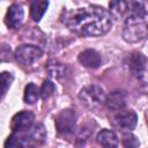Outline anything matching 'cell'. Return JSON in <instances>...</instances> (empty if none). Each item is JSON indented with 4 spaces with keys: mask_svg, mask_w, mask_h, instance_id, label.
I'll use <instances>...</instances> for the list:
<instances>
[{
    "mask_svg": "<svg viewBox=\"0 0 148 148\" xmlns=\"http://www.w3.org/2000/svg\"><path fill=\"white\" fill-rule=\"evenodd\" d=\"M128 68L134 76L142 77L146 69V58L141 53H132L128 57Z\"/></svg>",
    "mask_w": 148,
    "mask_h": 148,
    "instance_id": "cell-10",
    "label": "cell"
},
{
    "mask_svg": "<svg viewBox=\"0 0 148 148\" xmlns=\"http://www.w3.org/2000/svg\"><path fill=\"white\" fill-rule=\"evenodd\" d=\"M61 21L71 30L90 37L106 34L112 25L110 13L95 5L67 9L62 13Z\"/></svg>",
    "mask_w": 148,
    "mask_h": 148,
    "instance_id": "cell-1",
    "label": "cell"
},
{
    "mask_svg": "<svg viewBox=\"0 0 148 148\" xmlns=\"http://www.w3.org/2000/svg\"><path fill=\"white\" fill-rule=\"evenodd\" d=\"M35 124V116L30 111H22L12 118L10 128L13 132H23Z\"/></svg>",
    "mask_w": 148,
    "mask_h": 148,
    "instance_id": "cell-8",
    "label": "cell"
},
{
    "mask_svg": "<svg viewBox=\"0 0 148 148\" xmlns=\"http://www.w3.org/2000/svg\"><path fill=\"white\" fill-rule=\"evenodd\" d=\"M79 98L82 104H84L87 108L91 110L101 109L106 101V96L103 89L96 84H91L82 88L79 94Z\"/></svg>",
    "mask_w": 148,
    "mask_h": 148,
    "instance_id": "cell-4",
    "label": "cell"
},
{
    "mask_svg": "<svg viewBox=\"0 0 148 148\" xmlns=\"http://www.w3.org/2000/svg\"><path fill=\"white\" fill-rule=\"evenodd\" d=\"M40 96V89L32 82L28 83L24 89V102L27 104H34Z\"/></svg>",
    "mask_w": 148,
    "mask_h": 148,
    "instance_id": "cell-16",
    "label": "cell"
},
{
    "mask_svg": "<svg viewBox=\"0 0 148 148\" xmlns=\"http://www.w3.org/2000/svg\"><path fill=\"white\" fill-rule=\"evenodd\" d=\"M121 142L125 148H139V146H140L139 139L132 133H125L123 135Z\"/></svg>",
    "mask_w": 148,
    "mask_h": 148,
    "instance_id": "cell-18",
    "label": "cell"
},
{
    "mask_svg": "<svg viewBox=\"0 0 148 148\" xmlns=\"http://www.w3.org/2000/svg\"><path fill=\"white\" fill-rule=\"evenodd\" d=\"M79 61L84 67L95 69V68L99 67V65L102 64V58L97 51L88 49V50H84L83 52H81L79 54Z\"/></svg>",
    "mask_w": 148,
    "mask_h": 148,
    "instance_id": "cell-11",
    "label": "cell"
},
{
    "mask_svg": "<svg viewBox=\"0 0 148 148\" xmlns=\"http://www.w3.org/2000/svg\"><path fill=\"white\" fill-rule=\"evenodd\" d=\"M54 90H56L54 84H53L50 80H45V81L43 82L42 87H40V96H42V98H43V99L49 98V97L54 92Z\"/></svg>",
    "mask_w": 148,
    "mask_h": 148,
    "instance_id": "cell-20",
    "label": "cell"
},
{
    "mask_svg": "<svg viewBox=\"0 0 148 148\" xmlns=\"http://www.w3.org/2000/svg\"><path fill=\"white\" fill-rule=\"evenodd\" d=\"M138 123L136 113L132 110L126 111H119L113 117V124L116 127L123 130V131H132Z\"/></svg>",
    "mask_w": 148,
    "mask_h": 148,
    "instance_id": "cell-7",
    "label": "cell"
},
{
    "mask_svg": "<svg viewBox=\"0 0 148 148\" xmlns=\"http://www.w3.org/2000/svg\"><path fill=\"white\" fill-rule=\"evenodd\" d=\"M46 140V131L42 124H34L23 132H13L7 139L6 148H37Z\"/></svg>",
    "mask_w": 148,
    "mask_h": 148,
    "instance_id": "cell-3",
    "label": "cell"
},
{
    "mask_svg": "<svg viewBox=\"0 0 148 148\" xmlns=\"http://www.w3.org/2000/svg\"><path fill=\"white\" fill-rule=\"evenodd\" d=\"M49 7L47 1H39V0H34L30 5V15L31 18L35 22H39L43 15L45 14L46 9Z\"/></svg>",
    "mask_w": 148,
    "mask_h": 148,
    "instance_id": "cell-14",
    "label": "cell"
},
{
    "mask_svg": "<svg viewBox=\"0 0 148 148\" xmlns=\"http://www.w3.org/2000/svg\"><path fill=\"white\" fill-rule=\"evenodd\" d=\"M23 16H24V10H23L22 6L17 5V3H14L8 8L5 22H6L8 28L17 29L21 25L22 21H23Z\"/></svg>",
    "mask_w": 148,
    "mask_h": 148,
    "instance_id": "cell-9",
    "label": "cell"
},
{
    "mask_svg": "<svg viewBox=\"0 0 148 148\" xmlns=\"http://www.w3.org/2000/svg\"><path fill=\"white\" fill-rule=\"evenodd\" d=\"M123 37L128 43H136L148 37V14L142 2H128Z\"/></svg>",
    "mask_w": 148,
    "mask_h": 148,
    "instance_id": "cell-2",
    "label": "cell"
},
{
    "mask_svg": "<svg viewBox=\"0 0 148 148\" xmlns=\"http://www.w3.org/2000/svg\"><path fill=\"white\" fill-rule=\"evenodd\" d=\"M105 105L111 111H120L126 105V95L123 91H113L109 96H106Z\"/></svg>",
    "mask_w": 148,
    "mask_h": 148,
    "instance_id": "cell-12",
    "label": "cell"
},
{
    "mask_svg": "<svg viewBox=\"0 0 148 148\" xmlns=\"http://www.w3.org/2000/svg\"><path fill=\"white\" fill-rule=\"evenodd\" d=\"M14 80V76L12 75V73L9 72H2L1 73V86H2V89H1V98L5 97L7 90L9 89L12 82Z\"/></svg>",
    "mask_w": 148,
    "mask_h": 148,
    "instance_id": "cell-19",
    "label": "cell"
},
{
    "mask_svg": "<svg viewBox=\"0 0 148 148\" xmlns=\"http://www.w3.org/2000/svg\"><path fill=\"white\" fill-rule=\"evenodd\" d=\"M97 142L103 148H118L119 145L117 135L110 130H102L97 134Z\"/></svg>",
    "mask_w": 148,
    "mask_h": 148,
    "instance_id": "cell-13",
    "label": "cell"
},
{
    "mask_svg": "<svg viewBox=\"0 0 148 148\" xmlns=\"http://www.w3.org/2000/svg\"><path fill=\"white\" fill-rule=\"evenodd\" d=\"M46 68H47L50 75L53 76V77H60V76H62L64 73H65V67H64V65L60 64V62H58V61H56V60H51V61L46 65Z\"/></svg>",
    "mask_w": 148,
    "mask_h": 148,
    "instance_id": "cell-17",
    "label": "cell"
},
{
    "mask_svg": "<svg viewBox=\"0 0 148 148\" xmlns=\"http://www.w3.org/2000/svg\"><path fill=\"white\" fill-rule=\"evenodd\" d=\"M15 59L24 66L32 65L43 56V51L35 45H21L15 51Z\"/></svg>",
    "mask_w": 148,
    "mask_h": 148,
    "instance_id": "cell-5",
    "label": "cell"
},
{
    "mask_svg": "<svg viewBox=\"0 0 148 148\" xmlns=\"http://www.w3.org/2000/svg\"><path fill=\"white\" fill-rule=\"evenodd\" d=\"M75 121H76V113L72 109H66L59 112L56 117L54 124L59 133L62 134H68L72 133L74 127H75Z\"/></svg>",
    "mask_w": 148,
    "mask_h": 148,
    "instance_id": "cell-6",
    "label": "cell"
},
{
    "mask_svg": "<svg viewBox=\"0 0 148 148\" xmlns=\"http://www.w3.org/2000/svg\"><path fill=\"white\" fill-rule=\"evenodd\" d=\"M110 7V15L120 18L125 14H128V2L126 1H111L109 3Z\"/></svg>",
    "mask_w": 148,
    "mask_h": 148,
    "instance_id": "cell-15",
    "label": "cell"
}]
</instances>
